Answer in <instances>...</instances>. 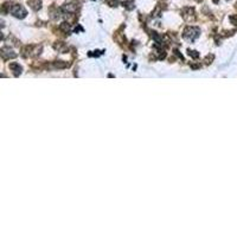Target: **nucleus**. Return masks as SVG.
<instances>
[{"instance_id":"7","label":"nucleus","mask_w":237,"mask_h":237,"mask_svg":"<svg viewBox=\"0 0 237 237\" xmlns=\"http://www.w3.org/2000/svg\"><path fill=\"white\" fill-rule=\"evenodd\" d=\"M189 55H190V56H192L193 58H198V57H199V52H197V51H190V50H189Z\"/></svg>"},{"instance_id":"10","label":"nucleus","mask_w":237,"mask_h":237,"mask_svg":"<svg viewBox=\"0 0 237 237\" xmlns=\"http://www.w3.org/2000/svg\"><path fill=\"white\" fill-rule=\"evenodd\" d=\"M236 8H237V3H236Z\"/></svg>"},{"instance_id":"4","label":"nucleus","mask_w":237,"mask_h":237,"mask_svg":"<svg viewBox=\"0 0 237 237\" xmlns=\"http://www.w3.org/2000/svg\"><path fill=\"white\" fill-rule=\"evenodd\" d=\"M1 56L4 59H8V58H14L17 55L11 50L10 47H3L1 49Z\"/></svg>"},{"instance_id":"8","label":"nucleus","mask_w":237,"mask_h":237,"mask_svg":"<svg viewBox=\"0 0 237 237\" xmlns=\"http://www.w3.org/2000/svg\"><path fill=\"white\" fill-rule=\"evenodd\" d=\"M107 4L109 6H118V1L116 0H107Z\"/></svg>"},{"instance_id":"5","label":"nucleus","mask_w":237,"mask_h":237,"mask_svg":"<svg viewBox=\"0 0 237 237\" xmlns=\"http://www.w3.org/2000/svg\"><path fill=\"white\" fill-rule=\"evenodd\" d=\"M29 5H30V7H31L32 10L38 11L41 10V0H29Z\"/></svg>"},{"instance_id":"2","label":"nucleus","mask_w":237,"mask_h":237,"mask_svg":"<svg viewBox=\"0 0 237 237\" xmlns=\"http://www.w3.org/2000/svg\"><path fill=\"white\" fill-rule=\"evenodd\" d=\"M10 11L13 16L17 17V18H20V19L25 18L26 14H27V12H26L25 8L21 5H18V4H14V5L10 6Z\"/></svg>"},{"instance_id":"9","label":"nucleus","mask_w":237,"mask_h":237,"mask_svg":"<svg viewBox=\"0 0 237 237\" xmlns=\"http://www.w3.org/2000/svg\"><path fill=\"white\" fill-rule=\"evenodd\" d=\"M196 1H201V0H196Z\"/></svg>"},{"instance_id":"1","label":"nucleus","mask_w":237,"mask_h":237,"mask_svg":"<svg viewBox=\"0 0 237 237\" xmlns=\"http://www.w3.org/2000/svg\"><path fill=\"white\" fill-rule=\"evenodd\" d=\"M183 36H184V38L187 39V41H193L197 37L199 36V29L189 26V27H186L185 29V31H184V33H183Z\"/></svg>"},{"instance_id":"3","label":"nucleus","mask_w":237,"mask_h":237,"mask_svg":"<svg viewBox=\"0 0 237 237\" xmlns=\"http://www.w3.org/2000/svg\"><path fill=\"white\" fill-rule=\"evenodd\" d=\"M181 13H183V14H181L183 18H184L186 21H192L193 19H195V10H193V8L186 7V8L183 10Z\"/></svg>"},{"instance_id":"6","label":"nucleus","mask_w":237,"mask_h":237,"mask_svg":"<svg viewBox=\"0 0 237 237\" xmlns=\"http://www.w3.org/2000/svg\"><path fill=\"white\" fill-rule=\"evenodd\" d=\"M10 69H12V70L14 71V75H16V76H18L21 71V68L19 67V64H17V63H12V64H10Z\"/></svg>"}]
</instances>
